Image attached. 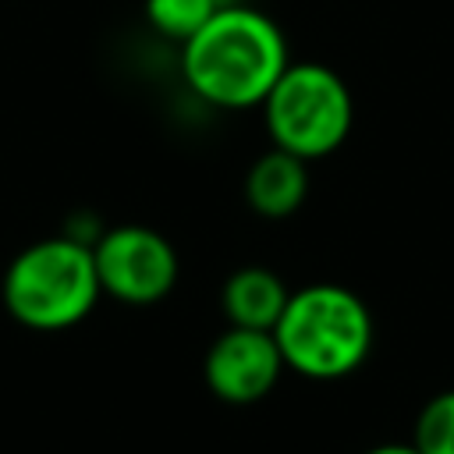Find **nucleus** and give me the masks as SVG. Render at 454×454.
Here are the masks:
<instances>
[{"mask_svg":"<svg viewBox=\"0 0 454 454\" xmlns=\"http://www.w3.org/2000/svg\"><path fill=\"white\" fill-rule=\"evenodd\" d=\"M92 259L103 294L124 305L163 301L181 273L177 248L170 245V238L145 223L106 227L92 245Z\"/></svg>","mask_w":454,"mask_h":454,"instance_id":"5","label":"nucleus"},{"mask_svg":"<svg viewBox=\"0 0 454 454\" xmlns=\"http://www.w3.org/2000/svg\"><path fill=\"white\" fill-rule=\"evenodd\" d=\"M259 110L270 142L301 160L337 153L355 124L348 82L319 60H291Z\"/></svg>","mask_w":454,"mask_h":454,"instance_id":"4","label":"nucleus"},{"mask_svg":"<svg viewBox=\"0 0 454 454\" xmlns=\"http://www.w3.org/2000/svg\"><path fill=\"white\" fill-rule=\"evenodd\" d=\"M220 7H227V4H245V0H216Z\"/></svg>","mask_w":454,"mask_h":454,"instance_id":"12","label":"nucleus"},{"mask_svg":"<svg viewBox=\"0 0 454 454\" xmlns=\"http://www.w3.org/2000/svg\"><path fill=\"white\" fill-rule=\"evenodd\" d=\"M365 454H419L415 443H380V447H369Z\"/></svg>","mask_w":454,"mask_h":454,"instance_id":"11","label":"nucleus"},{"mask_svg":"<svg viewBox=\"0 0 454 454\" xmlns=\"http://www.w3.org/2000/svg\"><path fill=\"white\" fill-rule=\"evenodd\" d=\"M291 64L284 28L252 4H227L181 43V78L192 96L216 110L262 106Z\"/></svg>","mask_w":454,"mask_h":454,"instance_id":"1","label":"nucleus"},{"mask_svg":"<svg viewBox=\"0 0 454 454\" xmlns=\"http://www.w3.org/2000/svg\"><path fill=\"white\" fill-rule=\"evenodd\" d=\"M309 199V160L270 145L245 174V202L266 220H284Z\"/></svg>","mask_w":454,"mask_h":454,"instance_id":"7","label":"nucleus"},{"mask_svg":"<svg viewBox=\"0 0 454 454\" xmlns=\"http://www.w3.org/2000/svg\"><path fill=\"white\" fill-rule=\"evenodd\" d=\"M273 340L291 372L305 380H344L372 351V312L344 284H305L291 291Z\"/></svg>","mask_w":454,"mask_h":454,"instance_id":"2","label":"nucleus"},{"mask_svg":"<svg viewBox=\"0 0 454 454\" xmlns=\"http://www.w3.org/2000/svg\"><path fill=\"white\" fill-rule=\"evenodd\" d=\"M291 298V287L280 273L266 266H241L234 270L220 287V309L231 326L245 330H270L277 326L284 305Z\"/></svg>","mask_w":454,"mask_h":454,"instance_id":"8","label":"nucleus"},{"mask_svg":"<svg viewBox=\"0 0 454 454\" xmlns=\"http://www.w3.org/2000/svg\"><path fill=\"white\" fill-rule=\"evenodd\" d=\"M99 273L92 245L53 234L25 245L4 270L0 298L14 323L57 333L78 326L99 301Z\"/></svg>","mask_w":454,"mask_h":454,"instance_id":"3","label":"nucleus"},{"mask_svg":"<svg viewBox=\"0 0 454 454\" xmlns=\"http://www.w3.org/2000/svg\"><path fill=\"white\" fill-rule=\"evenodd\" d=\"M411 443L419 454H454V390H440L422 404Z\"/></svg>","mask_w":454,"mask_h":454,"instance_id":"10","label":"nucleus"},{"mask_svg":"<svg viewBox=\"0 0 454 454\" xmlns=\"http://www.w3.org/2000/svg\"><path fill=\"white\" fill-rule=\"evenodd\" d=\"M284 355L270 330L227 326L202 358V376L213 397L227 404H255L262 401L284 372Z\"/></svg>","mask_w":454,"mask_h":454,"instance_id":"6","label":"nucleus"},{"mask_svg":"<svg viewBox=\"0 0 454 454\" xmlns=\"http://www.w3.org/2000/svg\"><path fill=\"white\" fill-rule=\"evenodd\" d=\"M216 0H145V21L156 35L170 39V43H188L213 14H216Z\"/></svg>","mask_w":454,"mask_h":454,"instance_id":"9","label":"nucleus"}]
</instances>
